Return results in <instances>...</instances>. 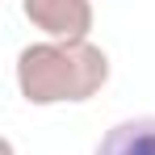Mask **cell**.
<instances>
[{
	"mask_svg": "<svg viewBox=\"0 0 155 155\" xmlns=\"http://www.w3.org/2000/svg\"><path fill=\"white\" fill-rule=\"evenodd\" d=\"M17 92L29 105H84L109 84V54L88 42H29L13 63Z\"/></svg>",
	"mask_w": 155,
	"mask_h": 155,
	"instance_id": "6da1fadb",
	"label": "cell"
},
{
	"mask_svg": "<svg viewBox=\"0 0 155 155\" xmlns=\"http://www.w3.org/2000/svg\"><path fill=\"white\" fill-rule=\"evenodd\" d=\"M25 21L46 42H88L92 34V0H21Z\"/></svg>",
	"mask_w": 155,
	"mask_h": 155,
	"instance_id": "7a4b0ae2",
	"label": "cell"
},
{
	"mask_svg": "<svg viewBox=\"0 0 155 155\" xmlns=\"http://www.w3.org/2000/svg\"><path fill=\"white\" fill-rule=\"evenodd\" d=\"M92 155H155V117H122L101 134Z\"/></svg>",
	"mask_w": 155,
	"mask_h": 155,
	"instance_id": "3957f363",
	"label": "cell"
}]
</instances>
